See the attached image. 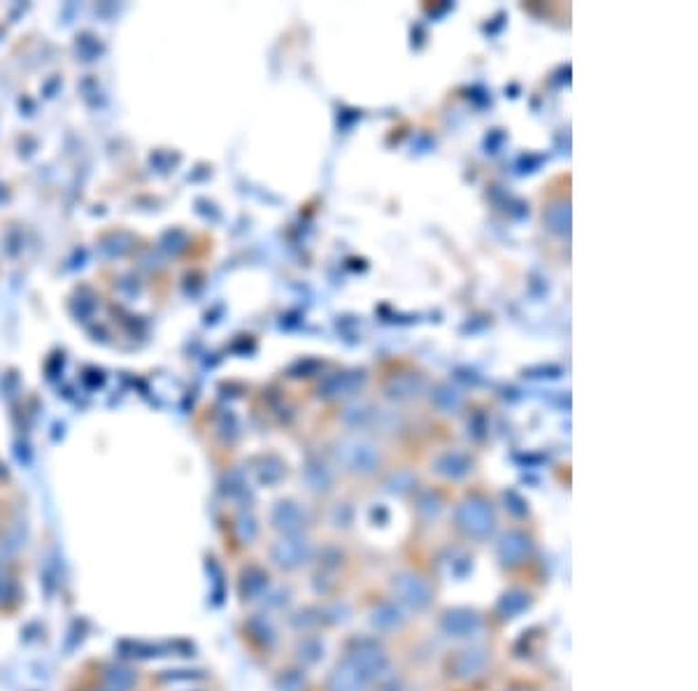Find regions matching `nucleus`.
Segmentation results:
<instances>
[{
  "instance_id": "f257e3e1",
  "label": "nucleus",
  "mask_w": 698,
  "mask_h": 691,
  "mask_svg": "<svg viewBox=\"0 0 698 691\" xmlns=\"http://www.w3.org/2000/svg\"><path fill=\"white\" fill-rule=\"evenodd\" d=\"M343 659L349 661L354 668H359L370 682L382 680L391 668V659L385 645L373 635H356V638L349 640L344 645Z\"/></svg>"
},
{
  "instance_id": "f03ea898",
  "label": "nucleus",
  "mask_w": 698,
  "mask_h": 691,
  "mask_svg": "<svg viewBox=\"0 0 698 691\" xmlns=\"http://www.w3.org/2000/svg\"><path fill=\"white\" fill-rule=\"evenodd\" d=\"M391 594L396 603H401L406 610L421 612L433 603V589L427 578H421L415 570H396L389 579Z\"/></svg>"
},
{
  "instance_id": "7ed1b4c3",
  "label": "nucleus",
  "mask_w": 698,
  "mask_h": 691,
  "mask_svg": "<svg viewBox=\"0 0 698 691\" xmlns=\"http://www.w3.org/2000/svg\"><path fill=\"white\" fill-rule=\"evenodd\" d=\"M268 557H270V563L278 570L293 573V570L303 569L305 563L312 558V545H310V540L303 533L282 536L268 547Z\"/></svg>"
},
{
  "instance_id": "20e7f679",
  "label": "nucleus",
  "mask_w": 698,
  "mask_h": 691,
  "mask_svg": "<svg viewBox=\"0 0 698 691\" xmlns=\"http://www.w3.org/2000/svg\"><path fill=\"white\" fill-rule=\"evenodd\" d=\"M438 629L442 635L452 640H466L482 631V614L475 608L457 605V608L442 610L438 617Z\"/></svg>"
},
{
  "instance_id": "39448f33",
  "label": "nucleus",
  "mask_w": 698,
  "mask_h": 691,
  "mask_svg": "<svg viewBox=\"0 0 698 691\" xmlns=\"http://www.w3.org/2000/svg\"><path fill=\"white\" fill-rule=\"evenodd\" d=\"M457 526L472 540H487L496 526V517L484 501H468L459 505Z\"/></svg>"
},
{
  "instance_id": "423d86ee",
  "label": "nucleus",
  "mask_w": 698,
  "mask_h": 691,
  "mask_svg": "<svg viewBox=\"0 0 698 691\" xmlns=\"http://www.w3.org/2000/svg\"><path fill=\"white\" fill-rule=\"evenodd\" d=\"M489 650L484 645H466L454 652L447 661V673L454 680H472L487 668Z\"/></svg>"
},
{
  "instance_id": "0eeeda50",
  "label": "nucleus",
  "mask_w": 698,
  "mask_h": 691,
  "mask_svg": "<svg viewBox=\"0 0 698 691\" xmlns=\"http://www.w3.org/2000/svg\"><path fill=\"white\" fill-rule=\"evenodd\" d=\"M531 537L524 531H505L496 543V558L503 569H517L531 554Z\"/></svg>"
},
{
  "instance_id": "6e6552de",
  "label": "nucleus",
  "mask_w": 698,
  "mask_h": 691,
  "mask_svg": "<svg viewBox=\"0 0 698 691\" xmlns=\"http://www.w3.org/2000/svg\"><path fill=\"white\" fill-rule=\"evenodd\" d=\"M270 573L259 563H247L238 575V596L242 603H259L270 587Z\"/></svg>"
},
{
  "instance_id": "1a4fd4ad",
  "label": "nucleus",
  "mask_w": 698,
  "mask_h": 691,
  "mask_svg": "<svg viewBox=\"0 0 698 691\" xmlns=\"http://www.w3.org/2000/svg\"><path fill=\"white\" fill-rule=\"evenodd\" d=\"M96 682L110 691H138L140 673L126 664L110 661V664H103L98 668Z\"/></svg>"
},
{
  "instance_id": "9d476101",
  "label": "nucleus",
  "mask_w": 698,
  "mask_h": 691,
  "mask_svg": "<svg viewBox=\"0 0 698 691\" xmlns=\"http://www.w3.org/2000/svg\"><path fill=\"white\" fill-rule=\"evenodd\" d=\"M368 677L344 659H340L326 673V680H323V689L326 691H368Z\"/></svg>"
},
{
  "instance_id": "9b49d317",
  "label": "nucleus",
  "mask_w": 698,
  "mask_h": 691,
  "mask_svg": "<svg viewBox=\"0 0 698 691\" xmlns=\"http://www.w3.org/2000/svg\"><path fill=\"white\" fill-rule=\"evenodd\" d=\"M245 633L249 635V640H252L259 650H266V652L278 645V640H280L278 626H275V622H272V617L266 612V610L247 617Z\"/></svg>"
},
{
  "instance_id": "f8f14e48",
  "label": "nucleus",
  "mask_w": 698,
  "mask_h": 691,
  "mask_svg": "<svg viewBox=\"0 0 698 691\" xmlns=\"http://www.w3.org/2000/svg\"><path fill=\"white\" fill-rule=\"evenodd\" d=\"M370 626L380 633H389V631H398L407 622V612L401 603L391 601H382L375 608L370 610L368 617Z\"/></svg>"
},
{
  "instance_id": "ddd939ff",
  "label": "nucleus",
  "mask_w": 698,
  "mask_h": 691,
  "mask_svg": "<svg viewBox=\"0 0 698 691\" xmlns=\"http://www.w3.org/2000/svg\"><path fill=\"white\" fill-rule=\"evenodd\" d=\"M270 522L272 528H278L282 536H296V533H301V528L305 526V515L301 512V507H298L296 503L282 501L272 510Z\"/></svg>"
},
{
  "instance_id": "4468645a",
  "label": "nucleus",
  "mask_w": 698,
  "mask_h": 691,
  "mask_svg": "<svg viewBox=\"0 0 698 691\" xmlns=\"http://www.w3.org/2000/svg\"><path fill=\"white\" fill-rule=\"evenodd\" d=\"M531 605H534V596H531L526 589L510 587V589H505L503 594L498 596L496 610H498V614L503 617V620H514V617H519V614L526 612Z\"/></svg>"
},
{
  "instance_id": "2eb2a0df",
  "label": "nucleus",
  "mask_w": 698,
  "mask_h": 691,
  "mask_svg": "<svg viewBox=\"0 0 698 691\" xmlns=\"http://www.w3.org/2000/svg\"><path fill=\"white\" fill-rule=\"evenodd\" d=\"M323 654H326L323 640L314 633H301V638L293 645V656H296L298 665H303V668L317 665L323 659Z\"/></svg>"
},
{
  "instance_id": "dca6fc26",
  "label": "nucleus",
  "mask_w": 698,
  "mask_h": 691,
  "mask_svg": "<svg viewBox=\"0 0 698 691\" xmlns=\"http://www.w3.org/2000/svg\"><path fill=\"white\" fill-rule=\"evenodd\" d=\"M287 622L298 633H310V631L317 629L323 622L322 608H317V605H301V608H296L293 612H289Z\"/></svg>"
},
{
  "instance_id": "f3484780",
  "label": "nucleus",
  "mask_w": 698,
  "mask_h": 691,
  "mask_svg": "<svg viewBox=\"0 0 698 691\" xmlns=\"http://www.w3.org/2000/svg\"><path fill=\"white\" fill-rule=\"evenodd\" d=\"M305 685H308V673L303 665H289L275 675L278 691H303Z\"/></svg>"
},
{
  "instance_id": "a211bd4d",
  "label": "nucleus",
  "mask_w": 698,
  "mask_h": 691,
  "mask_svg": "<svg viewBox=\"0 0 698 691\" xmlns=\"http://www.w3.org/2000/svg\"><path fill=\"white\" fill-rule=\"evenodd\" d=\"M289 601H291V587L289 584H270L259 603H261L263 610H280L289 605Z\"/></svg>"
},
{
  "instance_id": "6ab92c4d",
  "label": "nucleus",
  "mask_w": 698,
  "mask_h": 691,
  "mask_svg": "<svg viewBox=\"0 0 698 691\" xmlns=\"http://www.w3.org/2000/svg\"><path fill=\"white\" fill-rule=\"evenodd\" d=\"M349 614H352V610H349L347 603H333L322 608L323 622H331V624H344L349 620Z\"/></svg>"
},
{
  "instance_id": "aec40b11",
  "label": "nucleus",
  "mask_w": 698,
  "mask_h": 691,
  "mask_svg": "<svg viewBox=\"0 0 698 691\" xmlns=\"http://www.w3.org/2000/svg\"><path fill=\"white\" fill-rule=\"evenodd\" d=\"M238 536H240L242 543H252L254 537L259 536V524L254 517H240L238 519Z\"/></svg>"
},
{
  "instance_id": "412c9836",
  "label": "nucleus",
  "mask_w": 698,
  "mask_h": 691,
  "mask_svg": "<svg viewBox=\"0 0 698 691\" xmlns=\"http://www.w3.org/2000/svg\"><path fill=\"white\" fill-rule=\"evenodd\" d=\"M79 691H110V689H105V686H100L96 680H93V682H89V685H84Z\"/></svg>"
},
{
  "instance_id": "4be33fe9",
  "label": "nucleus",
  "mask_w": 698,
  "mask_h": 691,
  "mask_svg": "<svg viewBox=\"0 0 698 691\" xmlns=\"http://www.w3.org/2000/svg\"><path fill=\"white\" fill-rule=\"evenodd\" d=\"M382 691H403V689L398 685H396V682H389V685L382 686Z\"/></svg>"
},
{
  "instance_id": "5701e85b",
  "label": "nucleus",
  "mask_w": 698,
  "mask_h": 691,
  "mask_svg": "<svg viewBox=\"0 0 698 691\" xmlns=\"http://www.w3.org/2000/svg\"><path fill=\"white\" fill-rule=\"evenodd\" d=\"M510 691H534V689H529V686H514V689Z\"/></svg>"
},
{
  "instance_id": "b1692460",
  "label": "nucleus",
  "mask_w": 698,
  "mask_h": 691,
  "mask_svg": "<svg viewBox=\"0 0 698 691\" xmlns=\"http://www.w3.org/2000/svg\"><path fill=\"white\" fill-rule=\"evenodd\" d=\"M182 691H207V689H198V686H194V689H182Z\"/></svg>"
}]
</instances>
